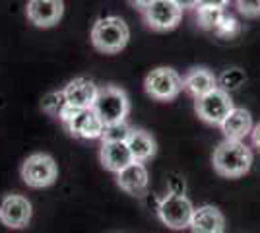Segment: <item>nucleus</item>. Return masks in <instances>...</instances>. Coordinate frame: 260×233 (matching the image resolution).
Wrapping results in <instances>:
<instances>
[{"label":"nucleus","instance_id":"f257e3e1","mask_svg":"<svg viewBox=\"0 0 260 233\" xmlns=\"http://www.w3.org/2000/svg\"><path fill=\"white\" fill-rule=\"evenodd\" d=\"M212 165L221 177H243L249 173L252 165V150L243 140H223L214 150Z\"/></svg>","mask_w":260,"mask_h":233},{"label":"nucleus","instance_id":"f03ea898","mask_svg":"<svg viewBox=\"0 0 260 233\" xmlns=\"http://www.w3.org/2000/svg\"><path fill=\"white\" fill-rule=\"evenodd\" d=\"M128 23L119 16H103L91 27V45L105 55L120 53L128 45Z\"/></svg>","mask_w":260,"mask_h":233},{"label":"nucleus","instance_id":"7ed1b4c3","mask_svg":"<svg viewBox=\"0 0 260 233\" xmlns=\"http://www.w3.org/2000/svg\"><path fill=\"white\" fill-rule=\"evenodd\" d=\"M93 111L98 113L99 119L105 124L126 121L130 113V99L126 91L117 88V86L99 88L98 99L93 103Z\"/></svg>","mask_w":260,"mask_h":233},{"label":"nucleus","instance_id":"20e7f679","mask_svg":"<svg viewBox=\"0 0 260 233\" xmlns=\"http://www.w3.org/2000/svg\"><path fill=\"white\" fill-rule=\"evenodd\" d=\"M194 214L192 202L184 192H169L157 204V216L169 229H186Z\"/></svg>","mask_w":260,"mask_h":233},{"label":"nucleus","instance_id":"39448f33","mask_svg":"<svg viewBox=\"0 0 260 233\" xmlns=\"http://www.w3.org/2000/svg\"><path fill=\"white\" fill-rule=\"evenodd\" d=\"M22 179L31 189L51 187L58 179V165L53 159V155L37 152V154L27 155L22 163Z\"/></svg>","mask_w":260,"mask_h":233},{"label":"nucleus","instance_id":"423d86ee","mask_svg":"<svg viewBox=\"0 0 260 233\" xmlns=\"http://www.w3.org/2000/svg\"><path fill=\"white\" fill-rule=\"evenodd\" d=\"M146 93L155 101H173L183 91V78L169 66H157L144 80Z\"/></svg>","mask_w":260,"mask_h":233},{"label":"nucleus","instance_id":"0eeeda50","mask_svg":"<svg viewBox=\"0 0 260 233\" xmlns=\"http://www.w3.org/2000/svg\"><path fill=\"white\" fill-rule=\"evenodd\" d=\"M233 99L228 91H223L221 88H216L212 91H208L206 95L198 97L194 103L196 115L208 124H216L219 126L221 122L225 121L229 113L233 111Z\"/></svg>","mask_w":260,"mask_h":233},{"label":"nucleus","instance_id":"6e6552de","mask_svg":"<svg viewBox=\"0 0 260 233\" xmlns=\"http://www.w3.org/2000/svg\"><path fill=\"white\" fill-rule=\"evenodd\" d=\"M183 18V8L177 0H155L148 10H144V20L148 27L155 31H169L175 29Z\"/></svg>","mask_w":260,"mask_h":233},{"label":"nucleus","instance_id":"1a4fd4ad","mask_svg":"<svg viewBox=\"0 0 260 233\" xmlns=\"http://www.w3.org/2000/svg\"><path fill=\"white\" fill-rule=\"evenodd\" d=\"M31 202L22 194H8L0 202V222L10 229H22L31 222Z\"/></svg>","mask_w":260,"mask_h":233},{"label":"nucleus","instance_id":"9d476101","mask_svg":"<svg viewBox=\"0 0 260 233\" xmlns=\"http://www.w3.org/2000/svg\"><path fill=\"white\" fill-rule=\"evenodd\" d=\"M64 14L62 0H27L25 16L37 27H53Z\"/></svg>","mask_w":260,"mask_h":233},{"label":"nucleus","instance_id":"9b49d317","mask_svg":"<svg viewBox=\"0 0 260 233\" xmlns=\"http://www.w3.org/2000/svg\"><path fill=\"white\" fill-rule=\"evenodd\" d=\"M117 185L120 187V190H124L126 194H132V196L146 194L148 185H150V175H148L146 165L142 161L128 163L117 173Z\"/></svg>","mask_w":260,"mask_h":233},{"label":"nucleus","instance_id":"f8f14e48","mask_svg":"<svg viewBox=\"0 0 260 233\" xmlns=\"http://www.w3.org/2000/svg\"><path fill=\"white\" fill-rule=\"evenodd\" d=\"M62 91H64V99L68 105L78 107V109H93L99 88L87 78H74L66 84Z\"/></svg>","mask_w":260,"mask_h":233},{"label":"nucleus","instance_id":"ddd939ff","mask_svg":"<svg viewBox=\"0 0 260 233\" xmlns=\"http://www.w3.org/2000/svg\"><path fill=\"white\" fill-rule=\"evenodd\" d=\"M188 227L192 233H225V218L219 208L204 204L200 208H194Z\"/></svg>","mask_w":260,"mask_h":233},{"label":"nucleus","instance_id":"4468645a","mask_svg":"<svg viewBox=\"0 0 260 233\" xmlns=\"http://www.w3.org/2000/svg\"><path fill=\"white\" fill-rule=\"evenodd\" d=\"M66 128L74 138L95 140V138H101L105 122L99 119V115L93 109H82L74 121H70L66 124Z\"/></svg>","mask_w":260,"mask_h":233},{"label":"nucleus","instance_id":"2eb2a0df","mask_svg":"<svg viewBox=\"0 0 260 233\" xmlns=\"http://www.w3.org/2000/svg\"><path fill=\"white\" fill-rule=\"evenodd\" d=\"M217 88V76H214V72H210L204 66L190 68L183 78V89L190 95V97H202L208 91Z\"/></svg>","mask_w":260,"mask_h":233},{"label":"nucleus","instance_id":"dca6fc26","mask_svg":"<svg viewBox=\"0 0 260 233\" xmlns=\"http://www.w3.org/2000/svg\"><path fill=\"white\" fill-rule=\"evenodd\" d=\"M252 117L243 107H233V111L225 117V121L219 124L225 140H243L252 132Z\"/></svg>","mask_w":260,"mask_h":233},{"label":"nucleus","instance_id":"f3484780","mask_svg":"<svg viewBox=\"0 0 260 233\" xmlns=\"http://www.w3.org/2000/svg\"><path fill=\"white\" fill-rule=\"evenodd\" d=\"M99 159L101 165L111 173H119L120 169L134 161L126 142H103L99 150Z\"/></svg>","mask_w":260,"mask_h":233},{"label":"nucleus","instance_id":"a211bd4d","mask_svg":"<svg viewBox=\"0 0 260 233\" xmlns=\"http://www.w3.org/2000/svg\"><path fill=\"white\" fill-rule=\"evenodd\" d=\"M126 146H128L130 154H132V159L134 161H148L152 159L155 152H157V144L153 140V136L146 130H140V128H132L130 130V136L126 140Z\"/></svg>","mask_w":260,"mask_h":233},{"label":"nucleus","instance_id":"6ab92c4d","mask_svg":"<svg viewBox=\"0 0 260 233\" xmlns=\"http://www.w3.org/2000/svg\"><path fill=\"white\" fill-rule=\"evenodd\" d=\"M223 16H225V10H221V8H212V6H198L196 8V22L206 31H214Z\"/></svg>","mask_w":260,"mask_h":233},{"label":"nucleus","instance_id":"aec40b11","mask_svg":"<svg viewBox=\"0 0 260 233\" xmlns=\"http://www.w3.org/2000/svg\"><path fill=\"white\" fill-rule=\"evenodd\" d=\"M245 82H247V76H245V72L241 68H228L217 76V88L231 93V91L241 88Z\"/></svg>","mask_w":260,"mask_h":233},{"label":"nucleus","instance_id":"412c9836","mask_svg":"<svg viewBox=\"0 0 260 233\" xmlns=\"http://www.w3.org/2000/svg\"><path fill=\"white\" fill-rule=\"evenodd\" d=\"M130 128L126 121L122 122H111V124H105L103 128V134H101V140L103 142H126L130 136Z\"/></svg>","mask_w":260,"mask_h":233},{"label":"nucleus","instance_id":"4be33fe9","mask_svg":"<svg viewBox=\"0 0 260 233\" xmlns=\"http://www.w3.org/2000/svg\"><path fill=\"white\" fill-rule=\"evenodd\" d=\"M64 105H66L64 91H51V93H47L43 97V101H41V109H43L47 115H51V117H58Z\"/></svg>","mask_w":260,"mask_h":233},{"label":"nucleus","instance_id":"5701e85b","mask_svg":"<svg viewBox=\"0 0 260 233\" xmlns=\"http://www.w3.org/2000/svg\"><path fill=\"white\" fill-rule=\"evenodd\" d=\"M239 31H241L239 22L233 16H228V14L221 18V22L217 23V27L214 29V34L217 37H223V39H233L235 35H239Z\"/></svg>","mask_w":260,"mask_h":233},{"label":"nucleus","instance_id":"b1692460","mask_svg":"<svg viewBox=\"0 0 260 233\" xmlns=\"http://www.w3.org/2000/svg\"><path fill=\"white\" fill-rule=\"evenodd\" d=\"M237 8L245 18H260V0H237Z\"/></svg>","mask_w":260,"mask_h":233},{"label":"nucleus","instance_id":"393cba45","mask_svg":"<svg viewBox=\"0 0 260 233\" xmlns=\"http://www.w3.org/2000/svg\"><path fill=\"white\" fill-rule=\"evenodd\" d=\"M80 111H82V109H78V107H72V105H68V103H66L64 107H62V111H60V115H58V119L64 122V126H66L68 122L76 119L78 113H80Z\"/></svg>","mask_w":260,"mask_h":233},{"label":"nucleus","instance_id":"a878e982","mask_svg":"<svg viewBox=\"0 0 260 233\" xmlns=\"http://www.w3.org/2000/svg\"><path fill=\"white\" fill-rule=\"evenodd\" d=\"M228 4L229 0H200V6H212V8H221V10H225Z\"/></svg>","mask_w":260,"mask_h":233},{"label":"nucleus","instance_id":"bb28decb","mask_svg":"<svg viewBox=\"0 0 260 233\" xmlns=\"http://www.w3.org/2000/svg\"><path fill=\"white\" fill-rule=\"evenodd\" d=\"M250 140H252V146L260 152V122L256 126H252V132H250Z\"/></svg>","mask_w":260,"mask_h":233},{"label":"nucleus","instance_id":"cd10ccee","mask_svg":"<svg viewBox=\"0 0 260 233\" xmlns=\"http://www.w3.org/2000/svg\"><path fill=\"white\" fill-rule=\"evenodd\" d=\"M155 0H130V4L134 6V8H138V10H148L150 6H152Z\"/></svg>","mask_w":260,"mask_h":233},{"label":"nucleus","instance_id":"c85d7f7f","mask_svg":"<svg viewBox=\"0 0 260 233\" xmlns=\"http://www.w3.org/2000/svg\"><path fill=\"white\" fill-rule=\"evenodd\" d=\"M177 4L181 6V8H198L200 6V0H177Z\"/></svg>","mask_w":260,"mask_h":233}]
</instances>
